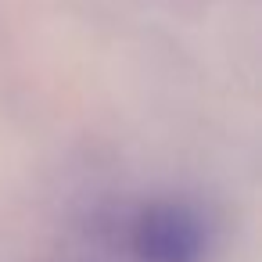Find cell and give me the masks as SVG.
<instances>
[{"mask_svg": "<svg viewBox=\"0 0 262 262\" xmlns=\"http://www.w3.org/2000/svg\"><path fill=\"white\" fill-rule=\"evenodd\" d=\"M133 251L140 262H198L205 251V226L198 212L176 201L147 205L133 226Z\"/></svg>", "mask_w": 262, "mask_h": 262, "instance_id": "1", "label": "cell"}]
</instances>
